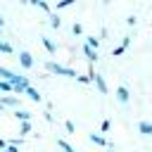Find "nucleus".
Listing matches in <instances>:
<instances>
[{
    "mask_svg": "<svg viewBox=\"0 0 152 152\" xmlns=\"http://www.w3.org/2000/svg\"><path fill=\"white\" fill-rule=\"evenodd\" d=\"M0 78L7 81V83H12L14 88H21V90H24L26 86H31L26 76H21V74H17V71H12V69H7V66H0Z\"/></svg>",
    "mask_w": 152,
    "mask_h": 152,
    "instance_id": "1",
    "label": "nucleus"
},
{
    "mask_svg": "<svg viewBox=\"0 0 152 152\" xmlns=\"http://www.w3.org/2000/svg\"><path fill=\"white\" fill-rule=\"evenodd\" d=\"M45 69L50 71V74H57V76H66V78H76V69H69V66H64V64H59V62H45Z\"/></svg>",
    "mask_w": 152,
    "mask_h": 152,
    "instance_id": "2",
    "label": "nucleus"
},
{
    "mask_svg": "<svg viewBox=\"0 0 152 152\" xmlns=\"http://www.w3.org/2000/svg\"><path fill=\"white\" fill-rule=\"evenodd\" d=\"M88 76L93 78V83H95V88H97V90H100L102 95H107V90H109V88H107V83H104V78H102V74H97V71H95V69L90 66V71H88Z\"/></svg>",
    "mask_w": 152,
    "mask_h": 152,
    "instance_id": "3",
    "label": "nucleus"
},
{
    "mask_svg": "<svg viewBox=\"0 0 152 152\" xmlns=\"http://www.w3.org/2000/svg\"><path fill=\"white\" fill-rule=\"evenodd\" d=\"M19 64H21L24 69H31V66H33V55L26 52V50H21V52H19Z\"/></svg>",
    "mask_w": 152,
    "mask_h": 152,
    "instance_id": "4",
    "label": "nucleus"
},
{
    "mask_svg": "<svg viewBox=\"0 0 152 152\" xmlns=\"http://www.w3.org/2000/svg\"><path fill=\"white\" fill-rule=\"evenodd\" d=\"M0 102H2V107H19V104H21V100H19L17 95H12V93H10V95H2Z\"/></svg>",
    "mask_w": 152,
    "mask_h": 152,
    "instance_id": "5",
    "label": "nucleus"
},
{
    "mask_svg": "<svg viewBox=\"0 0 152 152\" xmlns=\"http://www.w3.org/2000/svg\"><path fill=\"white\" fill-rule=\"evenodd\" d=\"M116 100H119L121 104H128L131 93H128V88H126V86H119V88H116Z\"/></svg>",
    "mask_w": 152,
    "mask_h": 152,
    "instance_id": "6",
    "label": "nucleus"
},
{
    "mask_svg": "<svg viewBox=\"0 0 152 152\" xmlns=\"http://www.w3.org/2000/svg\"><path fill=\"white\" fill-rule=\"evenodd\" d=\"M24 95H26L28 100H33V102H40V100H43V95H40L33 86H26V88H24Z\"/></svg>",
    "mask_w": 152,
    "mask_h": 152,
    "instance_id": "7",
    "label": "nucleus"
},
{
    "mask_svg": "<svg viewBox=\"0 0 152 152\" xmlns=\"http://www.w3.org/2000/svg\"><path fill=\"white\" fill-rule=\"evenodd\" d=\"M126 45H131V36H124V40H121V45H116V48L112 50V55H114V57H119V55H124V52H126Z\"/></svg>",
    "mask_w": 152,
    "mask_h": 152,
    "instance_id": "8",
    "label": "nucleus"
},
{
    "mask_svg": "<svg viewBox=\"0 0 152 152\" xmlns=\"http://www.w3.org/2000/svg\"><path fill=\"white\" fill-rule=\"evenodd\" d=\"M40 43H43V48H45V50H48L50 55H55V52H57V45H55V40H52V38L43 36V38H40Z\"/></svg>",
    "mask_w": 152,
    "mask_h": 152,
    "instance_id": "9",
    "label": "nucleus"
},
{
    "mask_svg": "<svg viewBox=\"0 0 152 152\" xmlns=\"http://www.w3.org/2000/svg\"><path fill=\"white\" fill-rule=\"evenodd\" d=\"M88 138H90V142H95V145H100V147H112V142H107L100 133H90Z\"/></svg>",
    "mask_w": 152,
    "mask_h": 152,
    "instance_id": "10",
    "label": "nucleus"
},
{
    "mask_svg": "<svg viewBox=\"0 0 152 152\" xmlns=\"http://www.w3.org/2000/svg\"><path fill=\"white\" fill-rule=\"evenodd\" d=\"M138 131L142 133V135H152V121H138Z\"/></svg>",
    "mask_w": 152,
    "mask_h": 152,
    "instance_id": "11",
    "label": "nucleus"
},
{
    "mask_svg": "<svg viewBox=\"0 0 152 152\" xmlns=\"http://www.w3.org/2000/svg\"><path fill=\"white\" fill-rule=\"evenodd\" d=\"M83 55L88 57V62L93 64V62H97V50H93V48H88L86 43H83Z\"/></svg>",
    "mask_w": 152,
    "mask_h": 152,
    "instance_id": "12",
    "label": "nucleus"
},
{
    "mask_svg": "<svg viewBox=\"0 0 152 152\" xmlns=\"http://www.w3.org/2000/svg\"><path fill=\"white\" fill-rule=\"evenodd\" d=\"M48 19H50V26H52V28H59V26H62V19H59V14H57V12H50V14H48Z\"/></svg>",
    "mask_w": 152,
    "mask_h": 152,
    "instance_id": "13",
    "label": "nucleus"
},
{
    "mask_svg": "<svg viewBox=\"0 0 152 152\" xmlns=\"http://www.w3.org/2000/svg\"><path fill=\"white\" fill-rule=\"evenodd\" d=\"M0 93H2V95H10V93H12V95H14V86H12V83H7V81H2V78H0Z\"/></svg>",
    "mask_w": 152,
    "mask_h": 152,
    "instance_id": "14",
    "label": "nucleus"
},
{
    "mask_svg": "<svg viewBox=\"0 0 152 152\" xmlns=\"http://www.w3.org/2000/svg\"><path fill=\"white\" fill-rule=\"evenodd\" d=\"M14 116L19 121H31V112H26V109H14Z\"/></svg>",
    "mask_w": 152,
    "mask_h": 152,
    "instance_id": "15",
    "label": "nucleus"
},
{
    "mask_svg": "<svg viewBox=\"0 0 152 152\" xmlns=\"http://www.w3.org/2000/svg\"><path fill=\"white\" fill-rule=\"evenodd\" d=\"M12 52H14L12 43H7V40H0V55H12Z\"/></svg>",
    "mask_w": 152,
    "mask_h": 152,
    "instance_id": "16",
    "label": "nucleus"
},
{
    "mask_svg": "<svg viewBox=\"0 0 152 152\" xmlns=\"http://www.w3.org/2000/svg\"><path fill=\"white\" fill-rule=\"evenodd\" d=\"M86 45L93 48V50H97V48H100V38H95V36H86Z\"/></svg>",
    "mask_w": 152,
    "mask_h": 152,
    "instance_id": "17",
    "label": "nucleus"
},
{
    "mask_svg": "<svg viewBox=\"0 0 152 152\" xmlns=\"http://www.w3.org/2000/svg\"><path fill=\"white\" fill-rule=\"evenodd\" d=\"M31 133V121H21L19 124V135L24 138V135H28Z\"/></svg>",
    "mask_w": 152,
    "mask_h": 152,
    "instance_id": "18",
    "label": "nucleus"
},
{
    "mask_svg": "<svg viewBox=\"0 0 152 152\" xmlns=\"http://www.w3.org/2000/svg\"><path fill=\"white\" fill-rule=\"evenodd\" d=\"M57 145H59V150H62V152H76V150H74V147H71L66 140H62V138L57 140Z\"/></svg>",
    "mask_w": 152,
    "mask_h": 152,
    "instance_id": "19",
    "label": "nucleus"
},
{
    "mask_svg": "<svg viewBox=\"0 0 152 152\" xmlns=\"http://www.w3.org/2000/svg\"><path fill=\"white\" fill-rule=\"evenodd\" d=\"M109 128H112V121H109V119H102V124H100V131H102V133H107Z\"/></svg>",
    "mask_w": 152,
    "mask_h": 152,
    "instance_id": "20",
    "label": "nucleus"
},
{
    "mask_svg": "<svg viewBox=\"0 0 152 152\" xmlns=\"http://www.w3.org/2000/svg\"><path fill=\"white\" fill-rule=\"evenodd\" d=\"M74 2H76V0H59V2H57V10H64V7H71Z\"/></svg>",
    "mask_w": 152,
    "mask_h": 152,
    "instance_id": "21",
    "label": "nucleus"
},
{
    "mask_svg": "<svg viewBox=\"0 0 152 152\" xmlns=\"http://www.w3.org/2000/svg\"><path fill=\"white\" fill-rule=\"evenodd\" d=\"M71 33H74V36H81V33H83V26H81V24L76 21V24L71 26Z\"/></svg>",
    "mask_w": 152,
    "mask_h": 152,
    "instance_id": "22",
    "label": "nucleus"
},
{
    "mask_svg": "<svg viewBox=\"0 0 152 152\" xmlns=\"http://www.w3.org/2000/svg\"><path fill=\"white\" fill-rule=\"evenodd\" d=\"M64 128H66V133H74V131H76V126H74L71 121H66V124H64Z\"/></svg>",
    "mask_w": 152,
    "mask_h": 152,
    "instance_id": "23",
    "label": "nucleus"
},
{
    "mask_svg": "<svg viewBox=\"0 0 152 152\" xmlns=\"http://www.w3.org/2000/svg\"><path fill=\"white\" fill-rule=\"evenodd\" d=\"M2 152H19V147H17V145H7Z\"/></svg>",
    "mask_w": 152,
    "mask_h": 152,
    "instance_id": "24",
    "label": "nucleus"
},
{
    "mask_svg": "<svg viewBox=\"0 0 152 152\" xmlns=\"http://www.w3.org/2000/svg\"><path fill=\"white\" fill-rule=\"evenodd\" d=\"M5 147H7V140H2V138H0V152H2Z\"/></svg>",
    "mask_w": 152,
    "mask_h": 152,
    "instance_id": "25",
    "label": "nucleus"
},
{
    "mask_svg": "<svg viewBox=\"0 0 152 152\" xmlns=\"http://www.w3.org/2000/svg\"><path fill=\"white\" fill-rule=\"evenodd\" d=\"M5 26V17H2V12H0V28Z\"/></svg>",
    "mask_w": 152,
    "mask_h": 152,
    "instance_id": "26",
    "label": "nucleus"
},
{
    "mask_svg": "<svg viewBox=\"0 0 152 152\" xmlns=\"http://www.w3.org/2000/svg\"><path fill=\"white\" fill-rule=\"evenodd\" d=\"M104 152H114V150H112V147H107V150H104Z\"/></svg>",
    "mask_w": 152,
    "mask_h": 152,
    "instance_id": "27",
    "label": "nucleus"
},
{
    "mask_svg": "<svg viewBox=\"0 0 152 152\" xmlns=\"http://www.w3.org/2000/svg\"><path fill=\"white\" fill-rule=\"evenodd\" d=\"M2 109H5V107H2V102H0V112H2Z\"/></svg>",
    "mask_w": 152,
    "mask_h": 152,
    "instance_id": "28",
    "label": "nucleus"
},
{
    "mask_svg": "<svg viewBox=\"0 0 152 152\" xmlns=\"http://www.w3.org/2000/svg\"><path fill=\"white\" fill-rule=\"evenodd\" d=\"M0 33H2V28H0Z\"/></svg>",
    "mask_w": 152,
    "mask_h": 152,
    "instance_id": "29",
    "label": "nucleus"
}]
</instances>
